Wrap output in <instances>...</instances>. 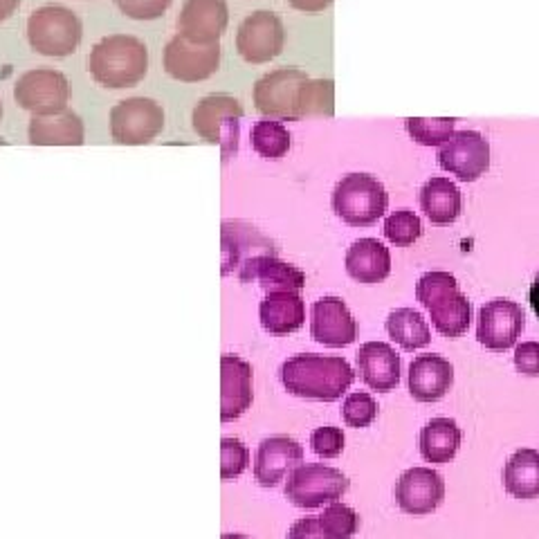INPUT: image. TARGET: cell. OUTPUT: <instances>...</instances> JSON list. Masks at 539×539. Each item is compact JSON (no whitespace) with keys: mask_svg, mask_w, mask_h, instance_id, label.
I'll return each mask as SVG.
<instances>
[{"mask_svg":"<svg viewBox=\"0 0 539 539\" xmlns=\"http://www.w3.org/2000/svg\"><path fill=\"white\" fill-rule=\"evenodd\" d=\"M239 279L243 283L257 281L266 292H299L306 286V274L290 263L281 261L274 254H257L241 263Z\"/></svg>","mask_w":539,"mask_h":539,"instance_id":"cell-21","label":"cell"},{"mask_svg":"<svg viewBox=\"0 0 539 539\" xmlns=\"http://www.w3.org/2000/svg\"><path fill=\"white\" fill-rule=\"evenodd\" d=\"M18 7H21V0H0V23L12 18L18 12Z\"/></svg>","mask_w":539,"mask_h":539,"instance_id":"cell-44","label":"cell"},{"mask_svg":"<svg viewBox=\"0 0 539 539\" xmlns=\"http://www.w3.org/2000/svg\"><path fill=\"white\" fill-rule=\"evenodd\" d=\"M387 333L403 351H418L432 342L425 317L414 308H396L387 317Z\"/></svg>","mask_w":539,"mask_h":539,"instance_id":"cell-29","label":"cell"},{"mask_svg":"<svg viewBox=\"0 0 539 539\" xmlns=\"http://www.w3.org/2000/svg\"><path fill=\"white\" fill-rule=\"evenodd\" d=\"M344 268L358 283H382L391 274V254L378 239H360L346 250Z\"/></svg>","mask_w":539,"mask_h":539,"instance_id":"cell-24","label":"cell"},{"mask_svg":"<svg viewBox=\"0 0 539 539\" xmlns=\"http://www.w3.org/2000/svg\"><path fill=\"white\" fill-rule=\"evenodd\" d=\"M454 117H409L407 133L416 144L441 146L456 133Z\"/></svg>","mask_w":539,"mask_h":539,"instance_id":"cell-33","label":"cell"},{"mask_svg":"<svg viewBox=\"0 0 539 539\" xmlns=\"http://www.w3.org/2000/svg\"><path fill=\"white\" fill-rule=\"evenodd\" d=\"M72 97L68 77L54 68L27 70L18 77L14 99L18 108L32 115H54L66 111Z\"/></svg>","mask_w":539,"mask_h":539,"instance_id":"cell-8","label":"cell"},{"mask_svg":"<svg viewBox=\"0 0 539 539\" xmlns=\"http://www.w3.org/2000/svg\"><path fill=\"white\" fill-rule=\"evenodd\" d=\"M27 43L41 57L66 59L84 41V23L63 5H43L27 18Z\"/></svg>","mask_w":539,"mask_h":539,"instance_id":"cell-3","label":"cell"},{"mask_svg":"<svg viewBox=\"0 0 539 539\" xmlns=\"http://www.w3.org/2000/svg\"><path fill=\"white\" fill-rule=\"evenodd\" d=\"M461 429L452 418H432L420 432L418 445L423 459L432 465L454 461L461 447Z\"/></svg>","mask_w":539,"mask_h":539,"instance_id":"cell-26","label":"cell"},{"mask_svg":"<svg viewBox=\"0 0 539 539\" xmlns=\"http://www.w3.org/2000/svg\"><path fill=\"white\" fill-rule=\"evenodd\" d=\"M420 209L434 225H452L461 216V191L447 178H429L420 189Z\"/></svg>","mask_w":539,"mask_h":539,"instance_id":"cell-25","label":"cell"},{"mask_svg":"<svg viewBox=\"0 0 539 539\" xmlns=\"http://www.w3.org/2000/svg\"><path fill=\"white\" fill-rule=\"evenodd\" d=\"M281 382L290 396L335 403L351 389L355 371L344 358L301 353L281 364Z\"/></svg>","mask_w":539,"mask_h":539,"instance_id":"cell-1","label":"cell"},{"mask_svg":"<svg viewBox=\"0 0 539 539\" xmlns=\"http://www.w3.org/2000/svg\"><path fill=\"white\" fill-rule=\"evenodd\" d=\"M250 465V452L236 438H223L221 441V477L225 481L241 477Z\"/></svg>","mask_w":539,"mask_h":539,"instance_id":"cell-38","label":"cell"},{"mask_svg":"<svg viewBox=\"0 0 539 539\" xmlns=\"http://www.w3.org/2000/svg\"><path fill=\"white\" fill-rule=\"evenodd\" d=\"M250 144L257 155L266 160H279L290 151V131L277 120H261L252 126Z\"/></svg>","mask_w":539,"mask_h":539,"instance_id":"cell-32","label":"cell"},{"mask_svg":"<svg viewBox=\"0 0 539 539\" xmlns=\"http://www.w3.org/2000/svg\"><path fill=\"white\" fill-rule=\"evenodd\" d=\"M288 539H328V537L324 535L322 526H319L317 519L306 517V519H299L297 524L290 526Z\"/></svg>","mask_w":539,"mask_h":539,"instance_id":"cell-42","label":"cell"},{"mask_svg":"<svg viewBox=\"0 0 539 539\" xmlns=\"http://www.w3.org/2000/svg\"><path fill=\"white\" fill-rule=\"evenodd\" d=\"M308 81L304 70L281 68L263 75L252 90L254 106L268 120L297 122V104L301 86Z\"/></svg>","mask_w":539,"mask_h":539,"instance_id":"cell-10","label":"cell"},{"mask_svg":"<svg viewBox=\"0 0 539 539\" xmlns=\"http://www.w3.org/2000/svg\"><path fill=\"white\" fill-rule=\"evenodd\" d=\"M427 310L429 317H432L434 328L443 337H461L468 333L474 315L470 299L465 297L461 290L452 292V295L443 297L441 301H436V304Z\"/></svg>","mask_w":539,"mask_h":539,"instance_id":"cell-28","label":"cell"},{"mask_svg":"<svg viewBox=\"0 0 539 539\" xmlns=\"http://www.w3.org/2000/svg\"><path fill=\"white\" fill-rule=\"evenodd\" d=\"M304 463V450L290 436H272L261 441L254 461V479L263 488H274Z\"/></svg>","mask_w":539,"mask_h":539,"instance_id":"cell-17","label":"cell"},{"mask_svg":"<svg viewBox=\"0 0 539 539\" xmlns=\"http://www.w3.org/2000/svg\"><path fill=\"white\" fill-rule=\"evenodd\" d=\"M528 304L533 306L535 315L539 317V272L535 274V279H533V286H531V290H528Z\"/></svg>","mask_w":539,"mask_h":539,"instance_id":"cell-45","label":"cell"},{"mask_svg":"<svg viewBox=\"0 0 539 539\" xmlns=\"http://www.w3.org/2000/svg\"><path fill=\"white\" fill-rule=\"evenodd\" d=\"M342 418L346 427H351V429L369 427L373 420L378 418V403L369 394L358 391V394L346 396L342 405Z\"/></svg>","mask_w":539,"mask_h":539,"instance_id":"cell-37","label":"cell"},{"mask_svg":"<svg viewBox=\"0 0 539 539\" xmlns=\"http://www.w3.org/2000/svg\"><path fill=\"white\" fill-rule=\"evenodd\" d=\"M400 355L387 342H367L358 351V373L376 394H389L400 385Z\"/></svg>","mask_w":539,"mask_h":539,"instance_id":"cell-20","label":"cell"},{"mask_svg":"<svg viewBox=\"0 0 539 539\" xmlns=\"http://www.w3.org/2000/svg\"><path fill=\"white\" fill-rule=\"evenodd\" d=\"M164 108L151 97H126L108 115V129L115 144L144 146L164 131Z\"/></svg>","mask_w":539,"mask_h":539,"instance_id":"cell-6","label":"cell"},{"mask_svg":"<svg viewBox=\"0 0 539 539\" xmlns=\"http://www.w3.org/2000/svg\"><path fill=\"white\" fill-rule=\"evenodd\" d=\"M319 526L328 539H351L360 528V517L353 508L344 504H331L319 515Z\"/></svg>","mask_w":539,"mask_h":539,"instance_id":"cell-34","label":"cell"},{"mask_svg":"<svg viewBox=\"0 0 539 539\" xmlns=\"http://www.w3.org/2000/svg\"><path fill=\"white\" fill-rule=\"evenodd\" d=\"M283 45H286V27L281 18L268 9L252 12L236 30V52L252 66L277 59Z\"/></svg>","mask_w":539,"mask_h":539,"instance_id":"cell-11","label":"cell"},{"mask_svg":"<svg viewBox=\"0 0 539 539\" xmlns=\"http://www.w3.org/2000/svg\"><path fill=\"white\" fill-rule=\"evenodd\" d=\"M504 488L515 499H537L539 497V452L517 450L510 456L504 468Z\"/></svg>","mask_w":539,"mask_h":539,"instance_id":"cell-27","label":"cell"},{"mask_svg":"<svg viewBox=\"0 0 539 539\" xmlns=\"http://www.w3.org/2000/svg\"><path fill=\"white\" fill-rule=\"evenodd\" d=\"M358 333V322L340 297H322L310 308V337L328 349H344Z\"/></svg>","mask_w":539,"mask_h":539,"instance_id":"cell-14","label":"cell"},{"mask_svg":"<svg viewBox=\"0 0 539 539\" xmlns=\"http://www.w3.org/2000/svg\"><path fill=\"white\" fill-rule=\"evenodd\" d=\"M27 140L34 146H81L86 142V126L70 108L54 115H32Z\"/></svg>","mask_w":539,"mask_h":539,"instance_id":"cell-22","label":"cell"},{"mask_svg":"<svg viewBox=\"0 0 539 539\" xmlns=\"http://www.w3.org/2000/svg\"><path fill=\"white\" fill-rule=\"evenodd\" d=\"M221 43H194L176 34L164 45L162 66L171 79L198 84L212 79L221 68Z\"/></svg>","mask_w":539,"mask_h":539,"instance_id":"cell-9","label":"cell"},{"mask_svg":"<svg viewBox=\"0 0 539 539\" xmlns=\"http://www.w3.org/2000/svg\"><path fill=\"white\" fill-rule=\"evenodd\" d=\"M515 369L528 378L539 376V342H522L515 346Z\"/></svg>","mask_w":539,"mask_h":539,"instance_id":"cell-41","label":"cell"},{"mask_svg":"<svg viewBox=\"0 0 539 539\" xmlns=\"http://www.w3.org/2000/svg\"><path fill=\"white\" fill-rule=\"evenodd\" d=\"M288 5L297 12L306 14H319L333 5V0H288Z\"/></svg>","mask_w":539,"mask_h":539,"instance_id":"cell-43","label":"cell"},{"mask_svg":"<svg viewBox=\"0 0 539 539\" xmlns=\"http://www.w3.org/2000/svg\"><path fill=\"white\" fill-rule=\"evenodd\" d=\"M385 234L396 248H409V245H414L423 236V221H420L416 212L398 209V212L387 216Z\"/></svg>","mask_w":539,"mask_h":539,"instance_id":"cell-35","label":"cell"},{"mask_svg":"<svg viewBox=\"0 0 539 539\" xmlns=\"http://www.w3.org/2000/svg\"><path fill=\"white\" fill-rule=\"evenodd\" d=\"M254 400L252 367L236 355L221 358V420L241 418Z\"/></svg>","mask_w":539,"mask_h":539,"instance_id":"cell-18","label":"cell"},{"mask_svg":"<svg viewBox=\"0 0 539 539\" xmlns=\"http://www.w3.org/2000/svg\"><path fill=\"white\" fill-rule=\"evenodd\" d=\"M344 432L337 427H319L310 436V447L313 452L322 456V459H335L344 450Z\"/></svg>","mask_w":539,"mask_h":539,"instance_id":"cell-40","label":"cell"},{"mask_svg":"<svg viewBox=\"0 0 539 539\" xmlns=\"http://www.w3.org/2000/svg\"><path fill=\"white\" fill-rule=\"evenodd\" d=\"M456 290H459V281H456L452 272L432 270V272H425L423 277L418 279L416 299L425 308H432L436 301H441L443 297L452 295V292H456Z\"/></svg>","mask_w":539,"mask_h":539,"instance_id":"cell-36","label":"cell"},{"mask_svg":"<svg viewBox=\"0 0 539 539\" xmlns=\"http://www.w3.org/2000/svg\"><path fill=\"white\" fill-rule=\"evenodd\" d=\"M335 115V84L331 79H310L301 86L297 120Z\"/></svg>","mask_w":539,"mask_h":539,"instance_id":"cell-31","label":"cell"},{"mask_svg":"<svg viewBox=\"0 0 539 539\" xmlns=\"http://www.w3.org/2000/svg\"><path fill=\"white\" fill-rule=\"evenodd\" d=\"M227 25V0H185L178 16V34L194 43H221Z\"/></svg>","mask_w":539,"mask_h":539,"instance_id":"cell-16","label":"cell"},{"mask_svg":"<svg viewBox=\"0 0 539 539\" xmlns=\"http://www.w3.org/2000/svg\"><path fill=\"white\" fill-rule=\"evenodd\" d=\"M0 120H3V104H0Z\"/></svg>","mask_w":539,"mask_h":539,"instance_id":"cell-47","label":"cell"},{"mask_svg":"<svg viewBox=\"0 0 539 539\" xmlns=\"http://www.w3.org/2000/svg\"><path fill=\"white\" fill-rule=\"evenodd\" d=\"M88 72L102 88H135L149 72V48L131 34L104 36L90 50Z\"/></svg>","mask_w":539,"mask_h":539,"instance_id":"cell-2","label":"cell"},{"mask_svg":"<svg viewBox=\"0 0 539 539\" xmlns=\"http://www.w3.org/2000/svg\"><path fill=\"white\" fill-rule=\"evenodd\" d=\"M243 117V106L236 97L214 93L200 99L191 115L194 131L207 144H216L223 149V160H230L239 144V122Z\"/></svg>","mask_w":539,"mask_h":539,"instance_id":"cell-5","label":"cell"},{"mask_svg":"<svg viewBox=\"0 0 539 539\" xmlns=\"http://www.w3.org/2000/svg\"><path fill=\"white\" fill-rule=\"evenodd\" d=\"M409 394L418 403H436L452 389L454 367L441 355H418L409 364Z\"/></svg>","mask_w":539,"mask_h":539,"instance_id":"cell-19","label":"cell"},{"mask_svg":"<svg viewBox=\"0 0 539 539\" xmlns=\"http://www.w3.org/2000/svg\"><path fill=\"white\" fill-rule=\"evenodd\" d=\"M259 245L272 243L254 232L250 225L223 223V274H230L236 266H241L243 250H259Z\"/></svg>","mask_w":539,"mask_h":539,"instance_id":"cell-30","label":"cell"},{"mask_svg":"<svg viewBox=\"0 0 539 539\" xmlns=\"http://www.w3.org/2000/svg\"><path fill=\"white\" fill-rule=\"evenodd\" d=\"M445 499V479L436 470L411 468L396 483V504L405 515H429Z\"/></svg>","mask_w":539,"mask_h":539,"instance_id":"cell-15","label":"cell"},{"mask_svg":"<svg viewBox=\"0 0 539 539\" xmlns=\"http://www.w3.org/2000/svg\"><path fill=\"white\" fill-rule=\"evenodd\" d=\"M436 162L459 180L474 182L490 169V144L477 131H459L438 146Z\"/></svg>","mask_w":539,"mask_h":539,"instance_id":"cell-12","label":"cell"},{"mask_svg":"<svg viewBox=\"0 0 539 539\" xmlns=\"http://www.w3.org/2000/svg\"><path fill=\"white\" fill-rule=\"evenodd\" d=\"M389 194L369 173H349L333 189V212L351 227H369L387 214Z\"/></svg>","mask_w":539,"mask_h":539,"instance_id":"cell-4","label":"cell"},{"mask_svg":"<svg viewBox=\"0 0 539 539\" xmlns=\"http://www.w3.org/2000/svg\"><path fill=\"white\" fill-rule=\"evenodd\" d=\"M113 3L133 21H158L169 12L173 0H113Z\"/></svg>","mask_w":539,"mask_h":539,"instance_id":"cell-39","label":"cell"},{"mask_svg":"<svg viewBox=\"0 0 539 539\" xmlns=\"http://www.w3.org/2000/svg\"><path fill=\"white\" fill-rule=\"evenodd\" d=\"M221 539H250L248 535H236V533H230V535H223Z\"/></svg>","mask_w":539,"mask_h":539,"instance_id":"cell-46","label":"cell"},{"mask_svg":"<svg viewBox=\"0 0 539 539\" xmlns=\"http://www.w3.org/2000/svg\"><path fill=\"white\" fill-rule=\"evenodd\" d=\"M524 308L510 299H492L479 310L477 340L488 351L504 353L517 344L524 331Z\"/></svg>","mask_w":539,"mask_h":539,"instance_id":"cell-13","label":"cell"},{"mask_svg":"<svg viewBox=\"0 0 539 539\" xmlns=\"http://www.w3.org/2000/svg\"><path fill=\"white\" fill-rule=\"evenodd\" d=\"M259 319L270 335H292L306 322V304L299 292H268L259 306Z\"/></svg>","mask_w":539,"mask_h":539,"instance_id":"cell-23","label":"cell"},{"mask_svg":"<svg viewBox=\"0 0 539 539\" xmlns=\"http://www.w3.org/2000/svg\"><path fill=\"white\" fill-rule=\"evenodd\" d=\"M346 486H349V481H346L340 470L331 468V465L301 463L299 468L290 472L283 492H286V499L295 508L315 510L340 501Z\"/></svg>","mask_w":539,"mask_h":539,"instance_id":"cell-7","label":"cell"}]
</instances>
